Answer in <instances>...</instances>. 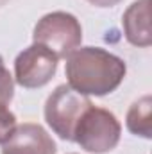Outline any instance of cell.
I'll return each mask as SVG.
<instances>
[{"instance_id": "4", "label": "cell", "mask_w": 152, "mask_h": 154, "mask_svg": "<svg viewBox=\"0 0 152 154\" xmlns=\"http://www.w3.org/2000/svg\"><path fill=\"white\" fill-rule=\"evenodd\" d=\"M88 95H81L68 84L57 86L45 102V120L48 127L66 142H74L75 127L88 108H91Z\"/></svg>"}, {"instance_id": "1", "label": "cell", "mask_w": 152, "mask_h": 154, "mask_svg": "<svg viewBox=\"0 0 152 154\" xmlns=\"http://www.w3.org/2000/svg\"><path fill=\"white\" fill-rule=\"evenodd\" d=\"M127 74L122 57L100 47H81L66 57L68 86L81 95L104 97L114 91Z\"/></svg>"}, {"instance_id": "6", "label": "cell", "mask_w": 152, "mask_h": 154, "mask_svg": "<svg viewBox=\"0 0 152 154\" xmlns=\"http://www.w3.org/2000/svg\"><path fill=\"white\" fill-rule=\"evenodd\" d=\"M52 136L39 124L16 125L13 134L2 143V154H56Z\"/></svg>"}, {"instance_id": "11", "label": "cell", "mask_w": 152, "mask_h": 154, "mask_svg": "<svg viewBox=\"0 0 152 154\" xmlns=\"http://www.w3.org/2000/svg\"><path fill=\"white\" fill-rule=\"evenodd\" d=\"M86 2H90L95 7H113L116 4H120L122 0H86Z\"/></svg>"}, {"instance_id": "8", "label": "cell", "mask_w": 152, "mask_h": 154, "mask_svg": "<svg viewBox=\"0 0 152 154\" xmlns=\"http://www.w3.org/2000/svg\"><path fill=\"white\" fill-rule=\"evenodd\" d=\"M125 124L127 129L141 138H152V97L150 95H143L141 99H138L136 102H132V106L129 108L127 116H125Z\"/></svg>"}, {"instance_id": "10", "label": "cell", "mask_w": 152, "mask_h": 154, "mask_svg": "<svg viewBox=\"0 0 152 154\" xmlns=\"http://www.w3.org/2000/svg\"><path fill=\"white\" fill-rule=\"evenodd\" d=\"M16 127V116L14 113L5 106L0 104V143H4Z\"/></svg>"}, {"instance_id": "3", "label": "cell", "mask_w": 152, "mask_h": 154, "mask_svg": "<svg viewBox=\"0 0 152 154\" xmlns=\"http://www.w3.org/2000/svg\"><path fill=\"white\" fill-rule=\"evenodd\" d=\"M34 43L43 45L57 56V59H66L74 50L81 47L82 27L74 14L65 11H54L38 20L34 32Z\"/></svg>"}, {"instance_id": "7", "label": "cell", "mask_w": 152, "mask_h": 154, "mask_svg": "<svg viewBox=\"0 0 152 154\" xmlns=\"http://www.w3.org/2000/svg\"><path fill=\"white\" fill-rule=\"evenodd\" d=\"M122 27L125 39L134 47H150L152 31H150V0H136L132 2L123 16Z\"/></svg>"}, {"instance_id": "2", "label": "cell", "mask_w": 152, "mask_h": 154, "mask_svg": "<svg viewBox=\"0 0 152 154\" xmlns=\"http://www.w3.org/2000/svg\"><path fill=\"white\" fill-rule=\"evenodd\" d=\"M122 136L118 118L104 108H88L74 133V142L86 152L104 154L113 151Z\"/></svg>"}, {"instance_id": "9", "label": "cell", "mask_w": 152, "mask_h": 154, "mask_svg": "<svg viewBox=\"0 0 152 154\" xmlns=\"http://www.w3.org/2000/svg\"><path fill=\"white\" fill-rule=\"evenodd\" d=\"M14 95V79L9 74V70L4 65V59L0 56V104H9Z\"/></svg>"}, {"instance_id": "5", "label": "cell", "mask_w": 152, "mask_h": 154, "mask_svg": "<svg viewBox=\"0 0 152 154\" xmlns=\"http://www.w3.org/2000/svg\"><path fill=\"white\" fill-rule=\"evenodd\" d=\"M57 56L43 45L32 43L14 59V81L27 90L48 84L57 72Z\"/></svg>"}]
</instances>
